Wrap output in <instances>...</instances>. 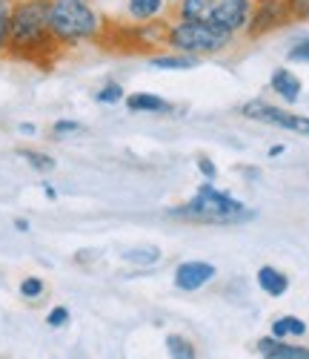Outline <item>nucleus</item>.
I'll return each instance as SVG.
<instances>
[{
    "mask_svg": "<svg viewBox=\"0 0 309 359\" xmlns=\"http://www.w3.org/2000/svg\"><path fill=\"white\" fill-rule=\"evenodd\" d=\"M215 279V267L209 262H183L175 271V285L180 290H201Z\"/></svg>",
    "mask_w": 309,
    "mask_h": 359,
    "instance_id": "obj_8",
    "label": "nucleus"
},
{
    "mask_svg": "<svg viewBox=\"0 0 309 359\" xmlns=\"http://www.w3.org/2000/svg\"><path fill=\"white\" fill-rule=\"evenodd\" d=\"M78 130H80V124H78V121H57V124H55V133H57V135L78 133Z\"/></svg>",
    "mask_w": 309,
    "mask_h": 359,
    "instance_id": "obj_25",
    "label": "nucleus"
},
{
    "mask_svg": "<svg viewBox=\"0 0 309 359\" xmlns=\"http://www.w3.org/2000/svg\"><path fill=\"white\" fill-rule=\"evenodd\" d=\"M127 107L132 112H154V115H161V112H169L172 104L158 98V95H152V93H138V95H129L127 98Z\"/></svg>",
    "mask_w": 309,
    "mask_h": 359,
    "instance_id": "obj_12",
    "label": "nucleus"
},
{
    "mask_svg": "<svg viewBox=\"0 0 309 359\" xmlns=\"http://www.w3.org/2000/svg\"><path fill=\"white\" fill-rule=\"evenodd\" d=\"M243 115L246 118H255V121H266L272 127L298 133V135H309V118L292 115V112H287L281 107H272V104H264V101H250V104L243 107Z\"/></svg>",
    "mask_w": 309,
    "mask_h": 359,
    "instance_id": "obj_6",
    "label": "nucleus"
},
{
    "mask_svg": "<svg viewBox=\"0 0 309 359\" xmlns=\"http://www.w3.org/2000/svg\"><path fill=\"white\" fill-rule=\"evenodd\" d=\"M166 351L172 359H195V345L183 337H169L166 339Z\"/></svg>",
    "mask_w": 309,
    "mask_h": 359,
    "instance_id": "obj_16",
    "label": "nucleus"
},
{
    "mask_svg": "<svg viewBox=\"0 0 309 359\" xmlns=\"http://www.w3.org/2000/svg\"><path fill=\"white\" fill-rule=\"evenodd\" d=\"M258 351L264 353V359H309V351L306 348H298V345H287L281 339H261L258 342Z\"/></svg>",
    "mask_w": 309,
    "mask_h": 359,
    "instance_id": "obj_9",
    "label": "nucleus"
},
{
    "mask_svg": "<svg viewBox=\"0 0 309 359\" xmlns=\"http://www.w3.org/2000/svg\"><path fill=\"white\" fill-rule=\"evenodd\" d=\"M60 43L49 26V0H20L12 9L6 46L20 57H38Z\"/></svg>",
    "mask_w": 309,
    "mask_h": 359,
    "instance_id": "obj_1",
    "label": "nucleus"
},
{
    "mask_svg": "<svg viewBox=\"0 0 309 359\" xmlns=\"http://www.w3.org/2000/svg\"><path fill=\"white\" fill-rule=\"evenodd\" d=\"M161 253L154 250V248H146V250H129L127 253V262H138V264H152V262H158Z\"/></svg>",
    "mask_w": 309,
    "mask_h": 359,
    "instance_id": "obj_20",
    "label": "nucleus"
},
{
    "mask_svg": "<svg viewBox=\"0 0 309 359\" xmlns=\"http://www.w3.org/2000/svg\"><path fill=\"white\" fill-rule=\"evenodd\" d=\"M46 322H49V327H64V325L69 322V311H66V308H55V311L46 316Z\"/></svg>",
    "mask_w": 309,
    "mask_h": 359,
    "instance_id": "obj_23",
    "label": "nucleus"
},
{
    "mask_svg": "<svg viewBox=\"0 0 309 359\" xmlns=\"http://www.w3.org/2000/svg\"><path fill=\"white\" fill-rule=\"evenodd\" d=\"M20 293H23L26 299H38V296L43 293V282L35 279V276H29V279L20 282Z\"/></svg>",
    "mask_w": 309,
    "mask_h": 359,
    "instance_id": "obj_22",
    "label": "nucleus"
},
{
    "mask_svg": "<svg viewBox=\"0 0 309 359\" xmlns=\"http://www.w3.org/2000/svg\"><path fill=\"white\" fill-rule=\"evenodd\" d=\"M9 23H12V9H9L6 0H0V49H3L9 41Z\"/></svg>",
    "mask_w": 309,
    "mask_h": 359,
    "instance_id": "obj_18",
    "label": "nucleus"
},
{
    "mask_svg": "<svg viewBox=\"0 0 309 359\" xmlns=\"http://www.w3.org/2000/svg\"><path fill=\"white\" fill-rule=\"evenodd\" d=\"M49 26L60 43H75L98 32V15L86 0H49Z\"/></svg>",
    "mask_w": 309,
    "mask_h": 359,
    "instance_id": "obj_4",
    "label": "nucleus"
},
{
    "mask_svg": "<svg viewBox=\"0 0 309 359\" xmlns=\"http://www.w3.org/2000/svg\"><path fill=\"white\" fill-rule=\"evenodd\" d=\"M272 89H275V93L281 95L284 101H289V104H295V101L301 98V81H298V75L289 72V69H275V75H272Z\"/></svg>",
    "mask_w": 309,
    "mask_h": 359,
    "instance_id": "obj_10",
    "label": "nucleus"
},
{
    "mask_svg": "<svg viewBox=\"0 0 309 359\" xmlns=\"http://www.w3.org/2000/svg\"><path fill=\"white\" fill-rule=\"evenodd\" d=\"M289 20H309V0H287Z\"/></svg>",
    "mask_w": 309,
    "mask_h": 359,
    "instance_id": "obj_19",
    "label": "nucleus"
},
{
    "mask_svg": "<svg viewBox=\"0 0 309 359\" xmlns=\"http://www.w3.org/2000/svg\"><path fill=\"white\" fill-rule=\"evenodd\" d=\"M20 156L32 164L35 170H55V161L49 156H43V153H35V149H20Z\"/></svg>",
    "mask_w": 309,
    "mask_h": 359,
    "instance_id": "obj_17",
    "label": "nucleus"
},
{
    "mask_svg": "<svg viewBox=\"0 0 309 359\" xmlns=\"http://www.w3.org/2000/svg\"><path fill=\"white\" fill-rule=\"evenodd\" d=\"M180 15L183 20L206 23V26L224 29V32L232 35L250 23L252 4L250 0H183Z\"/></svg>",
    "mask_w": 309,
    "mask_h": 359,
    "instance_id": "obj_3",
    "label": "nucleus"
},
{
    "mask_svg": "<svg viewBox=\"0 0 309 359\" xmlns=\"http://www.w3.org/2000/svg\"><path fill=\"white\" fill-rule=\"evenodd\" d=\"M198 167H201V172L209 178V182H212V178H215V172H218V170H215V164L209 161V158H198Z\"/></svg>",
    "mask_w": 309,
    "mask_h": 359,
    "instance_id": "obj_26",
    "label": "nucleus"
},
{
    "mask_svg": "<svg viewBox=\"0 0 309 359\" xmlns=\"http://www.w3.org/2000/svg\"><path fill=\"white\" fill-rule=\"evenodd\" d=\"M195 64H198V55H187V57L164 55V57H154V61H152L154 69H192Z\"/></svg>",
    "mask_w": 309,
    "mask_h": 359,
    "instance_id": "obj_14",
    "label": "nucleus"
},
{
    "mask_svg": "<svg viewBox=\"0 0 309 359\" xmlns=\"http://www.w3.org/2000/svg\"><path fill=\"white\" fill-rule=\"evenodd\" d=\"M281 23H289V12H287V0H261V6L255 15H250V32L261 35L266 29H275Z\"/></svg>",
    "mask_w": 309,
    "mask_h": 359,
    "instance_id": "obj_7",
    "label": "nucleus"
},
{
    "mask_svg": "<svg viewBox=\"0 0 309 359\" xmlns=\"http://www.w3.org/2000/svg\"><path fill=\"white\" fill-rule=\"evenodd\" d=\"M172 216L178 219H192V222H206V224H235V222H246L255 213H250L243 207V201L215 190L212 184H203L198 190L195 198H189L183 207L172 210Z\"/></svg>",
    "mask_w": 309,
    "mask_h": 359,
    "instance_id": "obj_2",
    "label": "nucleus"
},
{
    "mask_svg": "<svg viewBox=\"0 0 309 359\" xmlns=\"http://www.w3.org/2000/svg\"><path fill=\"white\" fill-rule=\"evenodd\" d=\"M20 133H26V135H32V133H35V124H20Z\"/></svg>",
    "mask_w": 309,
    "mask_h": 359,
    "instance_id": "obj_28",
    "label": "nucleus"
},
{
    "mask_svg": "<svg viewBox=\"0 0 309 359\" xmlns=\"http://www.w3.org/2000/svg\"><path fill=\"white\" fill-rule=\"evenodd\" d=\"M306 334V325L298 316H281L272 322V337L275 339H284V337H303Z\"/></svg>",
    "mask_w": 309,
    "mask_h": 359,
    "instance_id": "obj_13",
    "label": "nucleus"
},
{
    "mask_svg": "<svg viewBox=\"0 0 309 359\" xmlns=\"http://www.w3.org/2000/svg\"><path fill=\"white\" fill-rule=\"evenodd\" d=\"M229 38L232 35L224 32V29H215V26H206V23H195V20H180L169 32L172 46L189 52V55L221 52L229 43Z\"/></svg>",
    "mask_w": 309,
    "mask_h": 359,
    "instance_id": "obj_5",
    "label": "nucleus"
},
{
    "mask_svg": "<svg viewBox=\"0 0 309 359\" xmlns=\"http://www.w3.org/2000/svg\"><path fill=\"white\" fill-rule=\"evenodd\" d=\"M258 285H261V290H266L269 296H284L287 293V287H289V276H284L278 267H261L258 271Z\"/></svg>",
    "mask_w": 309,
    "mask_h": 359,
    "instance_id": "obj_11",
    "label": "nucleus"
},
{
    "mask_svg": "<svg viewBox=\"0 0 309 359\" xmlns=\"http://www.w3.org/2000/svg\"><path fill=\"white\" fill-rule=\"evenodd\" d=\"M120 98H123V89H120L117 83H106L101 93H98V101H101V104H117Z\"/></svg>",
    "mask_w": 309,
    "mask_h": 359,
    "instance_id": "obj_21",
    "label": "nucleus"
},
{
    "mask_svg": "<svg viewBox=\"0 0 309 359\" xmlns=\"http://www.w3.org/2000/svg\"><path fill=\"white\" fill-rule=\"evenodd\" d=\"M164 0H129V15L138 20H149L161 12Z\"/></svg>",
    "mask_w": 309,
    "mask_h": 359,
    "instance_id": "obj_15",
    "label": "nucleus"
},
{
    "mask_svg": "<svg viewBox=\"0 0 309 359\" xmlns=\"http://www.w3.org/2000/svg\"><path fill=\"white\" fill-rule=\"evenodd\" d=\"M289 61H309V38L298 43L295 49H289Z\"/></svg>",
    "mask_w": 309,
    "mask_h": 359,
    "instance_id": "obj_24",
    "label": "nucleus"
},
{
    "mask_svg": "<svg viewBox=\"0 0 309 359\" xmlns=\"http://www.w3.org/2000/svg\"><path fill=\"white\" fill-rule=\"evenodd\" d=\"M15 227H17L20 233H26V230H29V222H26V219H17V222H15Z\"/></svg>",
    "mask_w": 309,
    "mask_h": 359,
    "instance_id": "obj_27",
    "label": "nucleus"
}]
</instances>
